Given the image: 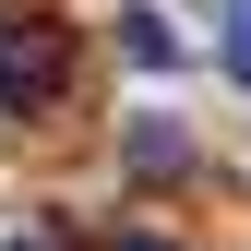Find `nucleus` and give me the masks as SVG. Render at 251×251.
<instances>
[{"instance_id": "nucleus-5", "label": "nucleus", "mask_w": 251, "mask_h": 251, "mask_svg": "<svg viewBox=\"0 0 251 251\" xmlns=\"http://www.w3.org/2000/svg\"><path fill=\"white\" fill-rule=\"evenodd\" d=\"M120 251H179V239H168V227H132V239H120Z\"/></svg>"}, {"instance_id": "nucleus-4", "label": "nucleus", "mask_w": 251, "mask_h": 251, "mask_svg": "<svg viewBox=\"0 0 251 251\" xmlns=\"http://www.w3.org/2000/svg\"><path fill=\"white\" fill-rule=\"evenodd\" d=\"M215 60H227V84H251V0H227V36H215Z\"/></svg>"}, {"instance_id": "nucleus-3", "label": "nucleus", "mask_w": 251, "mask_h": 251, "mask_svg": "<svg viewBox=\"0 0 251 251\" xmlns=\"http://www.w3.org/2000/svg\"><path fill=\"white\" fill-rule=\"evenodd\" d=\"M179 155H192V132H179V120H132V168H144V179L179 168Z\"/></svg>"}, {"instance_id": "nucleus-2", "label": "nucleus", "mask_w": 251, "mask_h": 251, "mask_svg": "<svg viewBox=\"0 0 251 251\" xmlns=\"http://www.w3.org/2000/svg\"><path fill=\"white\" fill-rule=\"evenodd\" d=\"M120 60H132V72H168V60H179V36H168L155 12H132V24H120Z\"/></svg>"}, {"instance_id": "nucleus-6", "label": "nucleus", "mask_w": 251, "mask_h": 251, "mask_svg": "<svg viewBox=\"0 0 251 251\" xmlns=\"http://www.w3.org/2000/svg\"><path fill=\"white\" fill-rule=\"evenodd\" d=\"M0 251H60V239H48V227H12V239H0Z\"/></svg>"}, {"instance_id": "nucleus-1", "label": "nucleus", "mask_w": 251, "mask_h": 251, "mask_svg": "<svg viewBox=\"0 0 251 251\" xmlns=\"http://www.w3.org/2000/svg\"><path fill=\"white\" fill-rule=\"evenodd\" d=\"M60 96V36L36 12H0V120H24V108H48Z\"/></svg>"}]
</instances>
